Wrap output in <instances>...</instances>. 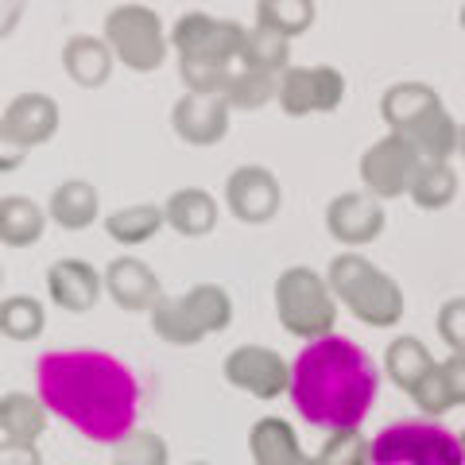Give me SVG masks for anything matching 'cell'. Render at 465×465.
I'll return each instance as SVG.
<instances>
[{
	"instance_id": "6da1fadb",
	"label": "cell",
	"mask_w": 465,
	"mask_h": 465,
	"mask_svg": "<svg viewBox=\"0 0 465 465\" xmlns=\"http://www.w3.org/2000/svg\"><path fill=\"white\" fill-rule=\"evenodd\" d=\"M39 396L54 415L94 442H121L140 419V384L121 361L66 349L39 361Z\"/></svg>"
},
{
	"instance_id": "7a4b0ae2",
	"label": "cell",
	"mask_w": 465,
	"mask_h": 465,
	"mask_svg": "<svg viewBox=\"0 0 465 465\" xmlns=\"http://www.w3.org/2000/svg\"><path fill=\"white\" fill-rule=\"evenodd\" d=\"M291 400L322 430H353L376 400V369L369 353L345 338L307 345L291 372Z\"/></svg>"
},
{
	"instance_id": "3957f363",
	"label": "cell",
	"mask_w": 465,
	"mask_h": 465,
	"mask_svg": "<svg viewBox=\"0 0 465 465\" xmlns=\"http://www.w3.org/2000/svg\"><path fill=\"white\" fill-rule=\"evenodd\" d=\"M369 465H465V450L439 423H396L376 434Z\"/></svg>"
}]
</instances>
